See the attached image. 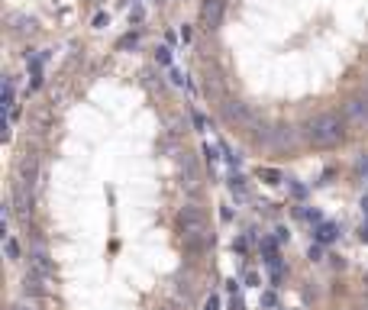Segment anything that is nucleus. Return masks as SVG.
I'll use <instances>...</instances> for the list:
<instances>
[{"mask_svg": "<svg viewBox=\"0 0 368 310\" xmlns=\"http://www.w3.org/2000/svg\"><path fill=\"white\" fill-rule=\"evenodd\" d=\"M178 232H181V242L187 249H194V252L207 249L213 242V232L207 230V220H204V213L197 207H184L178 213Z\"/></svg>", "mask_w": 368, "mask_h": 310, "instance_id": "f257e3e1", "label": "nucleus"}, {"mask_svg": "<svg viewBox=\"0 0 368 310\" xmlns=\"http://www.w3.org/2000/svg\"><path fill=\"white\" fill-rule=\"evenodd\" d=\"M342 136H345V123H342V116H336V113H323L310 123V139H314L320 149L339 146Z\"/></svg>", "mask_w": 368, "mask_h": 310, "instance_id": "f03ea898", "label": "nucleus"}, {"mask_svg": "<svg viewBox=\"0 0 368 310\" xmlns=\"http://www.w3.org/2000/svg\"><path fill=\"white\" fill-rule=\"evenodd\" d=\"M220 20H223V0H204L200 3V23L213 29V26H220Z\"/></svg>", "mask_w": 368, "mask_h": 310, "instance_id": "7ed1b4c3", "label": "nucleus"}, {"mask_svg": "<svg viewBox=\"0 0 368 310\" xmlns=\"http://www.w3.org/2000/svg\"><path fill=\"white\" fill-rule=\"evenodd\" d=\"M345 116H349V120H355V123H365V126H368V97H355V101H349Z\"/></svg>", "mask_w": 368, "mask_h": 310, "instance_id": "20e7f679", "label": "nucleus"}, {"mask_svg": "<svg viewBox=\"0 0 368 310\" xmlns=\"http://www.w3.org/2000/svg\"><path fill=\"white\" fill-rule=\"evenodd\" d=\"M336 236H339V226H336V223H330V220H320V226L314 230V239L320 242V246H330Z\"/></svg>", "mask_w": 368, "mask_h": 310, "instance_id": "39448f33", "label": "nucleus"}, {"mask_svg": "<svg viewBox=\"0 0 368 310\" xmlns=\"http://www.w3.org/2000/svg\"><path fill=\"white\" fill-rule=\"evenodd\" d=\"M16 107V101H13V81H3V87H0V116H7L10 110Z\"/></svg>", "mask_w": 368, "mask_h": 310, "instance_id": "423d86ee", "label": "nucleus"}, {"mask_svg": "<svg viewBox=\"0 0 368 310\" xmlns=\"http://www.w3.org/2000/svg\"><path fill=\"white\" fill-rule=\"evenodd\" d=\"M230 194L236 197V201H249V184H245L242 175H233L230 178Z\"/></svg>", "mask_w": 368, "mask_h": 310, "instance_id": "0eeeda50", "label": "nucleus"}, {"mask_svg": "<svg viewBox=\"0 0 368 310\" xmlns=\"http://www.w3.org/2000/svg\"><path fill=\"white\" fill-rule=\"evenodd\" d=\"M155 62H158L161 68H171V49L168 46H158V49H155Z\"/></svg>", "mask_w": 368, "mask_h": 310, "instance_id": "6e6552de", "label": "nucleus"}, {"mask_svg": "<svg viewBox=\"0 0 368 310\" xmlns=\"http://www.w3.org/2000/svg\"><path fill=\"white\" fill-rule=\"evenodd\" d=\"M3 249H7V258H13V262H16V258H20V242H16L13 236H7V242H3Z\"/></svg>", "mask_w": 368, "mask_h": 310, "instance_id": "1a4fd4ad", "label": "nucleus"}, {"mask_svg": "<svg viewBox=\"0 0 368 310\" xmlns=\"http://www.w3.org/2000/svg\"><path fill=\"white\" fill-rule=\"evenodd\" d=\"M259 178H265L268 184H278V181H281V171H275V168H259Z\"/></svg>", "mask_w": 368, "mask_h": 310, "instance_id": "9d476101", "label": "nucleus"}, {"mask_svg": "<svg viewBox=\"0 0 368 310\" xmlns=\"http://www.w3.org/2000/svg\"><path fill=\"white\" fill-rule=\"evenodd\" d=\"M168 78H171V84H175V87H184V84H187V78H184L181 68H168Z\"/></svg>", "mask_w": 368, "mask_h": 310, "instance_id": "9b49d317", "label": "nucleus"}, {"mask_svg": "<svg viewBox=\"0 0 368 310\" xmlns=\"http://www.w3.org/2000/svg\"><path fill=\"white\" fill-rule=\"evenodd\" d=\"M136 46H139V36H136V32H126V36L120 39V49H136Z\"/></svg>", "mask_w": 368, "mask_h": 310, "instance_id": "f8f14e48", "label": "nucleus"}, {"mask_svg": "<svg viewBox=\"0 0 368 310\" xmlns=\"http://www.w3.org/2000/svg\"><path fill=\"white\" fill-rule=\"evenodd\" d=\"M204 155H207V162H210V165L220 162V155H216V146H210V142H204Z\"/></svg>", "mask_w": 368, "mask_h": 310, "instance_id": "ddd939ff", "label": "nucleus"}, {"mask_svg": "<svg viewBox=\"0 0 368 310\" xmlns=\"http://www.w3.org/2000/svg\"><path fill=\"white\" fill-rule=\"evenodd\" d=\"M278 304V297L271 294V291H265V294H262V307H275Z\"/></svg>", "mask_w": 368, "mask_h": 310, "instance_id": "4468645a", "label": "nucleus"}, {"mask_svg": "<svg viewBox=\"0 0 368 310\" xmlns=\"http://www.w3.org/2000/svg\"><path fill=\"white\" fill-rule=\"evenodd\" d=\"M142 20H146V13H142V7H136L130 13V23H142Z\"/></svg>", "mask_w": 368, "mask_h": 310, "instance_id": "2eb2a0df", "label": "nucleus"}, {"mask_svg": "<svg viewBox=\"0 0 368 310\" xmlns=\"http://www.w3.org/2000/svg\"><path fill=\"white\" fill-rule=\"evenodd\" d=\"M355 171H359V175H368V155H365V158H359V162H355Z\"/></svg>", "mask_w": 368, "mask_h": 310, "instance_id": "dca6fc26", "label": "nucleus"}, {"mask_svg": "<svg viewBox=\"0 0 368 310\" xmlns=\"http://www.w3.org/2000/svg\"><path fill=\"white\" fill-rule=\"evenodd\" d=\"M207 310H220V297L210 294V297H207Z\"/></svg>", "mask_w": 368, "mask_h": 310, "instance_id": "f3484780", "label": "nucleus"}, {"mask_svg": "<svg viewBox=\"0 0 368 310\" xmlns=\"http://www.w3.org/2000/svg\"><path fill=\"white\" fill-rule=\"evenodd\" d=\"M359 236H362V239L368 242V223H365V226H362V230H359Z\"/></svg>", "mask_w": 368, "mask_h": 310, "instance_id": "a211bd4d", "label": "nucleus"}, {"mask_svg": "<svg viewBox=\"0 0 368 310\" xmlns=\"http://www.w3.org/2000/svg\"><path fill=\"white\" fill-rule=\"evenodd\" d=\"M362 210H365V213H368V197H365V201H362Z\"/></svg>", "mask_w": 368, "mask_h": 310, "instance_id": "6ab92c4d", "label": "nucleus"}]
</instances>
